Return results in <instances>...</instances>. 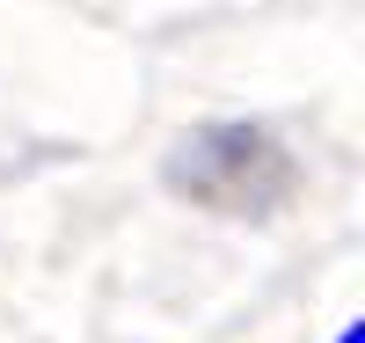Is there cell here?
<instances>
[{"instance_id":"cell-1","label":"cell","mask_w":365,"mask_h":343,"mask_svg":"<svg viewBox=\"0 0 365 343\" xmlns=\"http://www.w3.org/2000/svg\"><path fill=\"white\" fill-rule=\"evenodd\" d=\"M292 153L278 146V132L263 124H197L190 139L168 153V190L190 198L205 212H227V220H263L292 198Z\"/></svg>"},{"instance_id":"cell-2","label":"cell","mask_w":365,"mask_h":343,"mask_svg":"<svg viewBox=\"0 0 365 343\" xmlns=\"http://www.w3.org/2000/svg\"><path fill=\"white\" fill-rule=\"evenodd\" d=\"M329 343H365V322H344V329L329 336Z\"/></svg>"}]
</instances>
